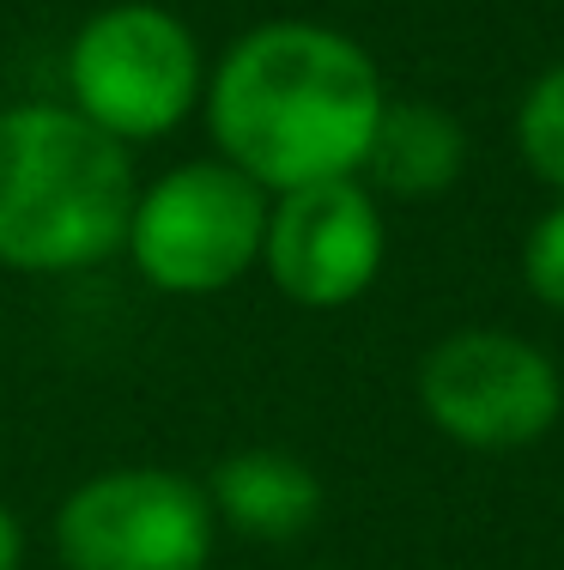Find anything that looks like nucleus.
Returning a JSON list of instances; mask_svg holds the SVG:
<instances>
[{"mask_svg":"<svg viewBox=\"0 0 564 570\" xmlns=\"http://www.w3.org/2000/svg\"><path fill=\"white\" fill-rule=\"evenodd\" d=\"M467 128L455 110L425 98H388L383 121L370 134V153L358 165V183L370 188L376 200H443L455 183L467 176Z\"/></svg>","mask_w":564,"mask_h":570,"instance_id":"nucleus-9","label":"nucleus"},{"mask_svg":"<svg viewBox=\"0 0 564 570\" xmlns=\"http://www.w3.org/2000/svg\"><path fill=\"white\" fill-rule=\"evenodd\" d=\"M207 67L212 61L182 12L158 0H116L67 37L61 86L79 116L133 153V146L170 140L200 116Z\"/></svg>","mask_w":564,"mask_h":570,"instance_id":"nucleus-3","label":"nucleus"},{"mask_svg":"<svg viewBox=\"0 0 564 570\" xmlns=\"http://www.w3.org/2000/svg\"><path fill=\"white\" fill-rule=\"evenodd\" d=\"M207 504L219 515V534L261 540V547H291L321 522L328 510V485L304 455L286 450H237L207 473Z\"/></svg>","mask_w":564,"mask_h":570,"instance_id":"nucleus-8","label":"nucleus"},{"mask_svg":"<svg viewBox=\"0 0 564 570\" xmlns=\"http://www.w3.org/2000/svg\"><path fill=\"white\" fill-rule=\"evenodd\" d=\"M413 395L443 443L474 455H516L546 443L564 419V371L528 334L467 322L425 346Z\"/></svg>","mask_w":564,"mask_h":570,"instance_id":"nucleus-5","label":"nucleus"},{"mask_svg":"<svg viewBox=\"0 0 564 570\" xmlns=\"http://www.w3.org/2000/svg\"><path fill=\"white\" fill-rule=\"evenodd\" d=\"M388 110V79L353 31L321 19H261L207 67L200 121L212 153L244 176L286 188L358 176Z\"/></svg>","mask_w":564,"mask_h":570,"instance_id":"nucleus-1","label":"nucleus"},{"mask_svg":"<svg viewBox=\"0 0 564 570\" xmlns=\"http://www.w3.org/2000/svg\"><path fill=\"white\" fill-rule=\"evenodd\" d=\"M509 140H516L522 170L541 188H553V200H564V61H553L546 73H534L522 86Z\"/></svg>","mask_w":564,"mask_h":570,"instance_id":"nucleus-10","label":"nucleus"},{"mask_svg":"<svg viewBox=\"0 0 564 570\" xmlns=\"http://www.w3.org/2000/svg\"><path fill=\"white\" fill-rule=\"evenodd\" d=\"M140 170L67 98L0 110V274H86L122 255Z\"/></svg>","mask_w":564,"mask_h":570,"instance_id":"nucleus-2","label":"nucleus"},{"mask_svg":"<svg viewBox=\"0 0 564 570\" xmlns=\"http://www.w3.org/2000/svg\"><path fill=\"white\" fill-rule=\"evenodd\" d=\"M267 207L274 195L219 153L188 158L140 183L122 255L165 297H219L261 267Z\"/></svg>","mask_w":564,"mask_h":570,"instance_id":"nucleus-4","label":"nucleus"},{"mask_svg":"<svg viewBox=\"0 0 564 570\" xmlns=\"http://www.w3.org/2000/svg\"><path fill=\"white\" fill-rule=\"evenodd\" d=\"M388 267V213L358 176L286 188L267 207L261 274L298 309H346Z\"/></svg>","mask_w":564,"mask_h":570,"instance_id":"nucleus-7","label":"nucleus"},{"mask_svg":"<svg viewBox=\"0 0 564 570\" xmlns=\"http://www.w3.org/2000/svg\"><path fill=\"white\" fill-rule=\"evenodd\" d=\"M49 540L61 570H207L219 515L195 473L128 461L79 480L61 498Z\"/></svg>","mask_w":564,"mask_h":570,"instance_id":"nucleus-6","label":"nucleus"},{"mask_svg":"<svg viewBox=\"0 0 564 570\" xmlns=\"http://www.w3.org/2000/svg\"><path fill=\"white\" fill-rule=\"evenodd\" d=\"M24 552H31V540H24L19 510L0 504V570H24Z\"/></svg>","mask_w":564,"mask_h":570,"instance_id":"nucleus-12","label":"nucleus"},{"mask_svg":"<svg viewBox=\"0 0 564 570\" xmlns=\"http://www.w3.org/2000/svg\"><path fill=\"white\" fill-rule=\"evenodd\" d=\"M522 285L541 309L564 316V200H553L522 230Z\"/></svg>","mask_w":564,"mask_h":570,"instance_id":"nucleus-11","label":"nucleus"}]
</instances>
